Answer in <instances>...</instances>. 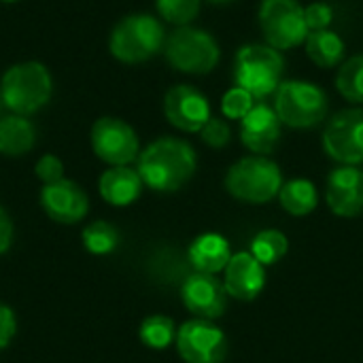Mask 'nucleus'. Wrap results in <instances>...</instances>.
<instances>
[{
	"instance_id": "1",
	"label": "nucleus",
	"mask_w": 363,
	"mask_h": 363,
	"mask_svg": "<svg viewBox=\"0 0 363 363\" xmlns=\"http://www.w3.org/2000/svg\"><path fill=\"white\" fill-rule=\"evenodd\" d=\"M198 157L189 143L181 138H157L138 155V174L147 187L160 194L181 189L196 172Z\"/></svg>"
},
{
	"instance_id": "2",
	"label": "nucleus",
	"mask_w": 363,
	"mask_h": 363,
	"mask_svg": "<svg viewBox=\"0 0 363 363\" xmlns=\"http://www.w3.org/2000/svg\"><path fill=\"white\" fill-rule=\"evenodd\" d=\"M285 60L279 49L262 43H251L238 49L234 60V81L255 100L272 96L283 83Z\"/></svg>"
},
{
	"instance_id": "3",
	"label": "nucleus",
	"mask_w": 363,
	"mask_h": 363,
	"mask_svg": "<svg viewBox=\"0 0 363 363\" xmlns=\"http://www.w3.org/2000/svg\"><path fill=\"white\" fill-rule=\"evenodd\" d=\"M51 74L40 62H21L11 66L0 83V100L15 115H32L51 98Z\"/></svg>"
},
{
	"instance_id": "4",
	"label": "nucleus",
	"mask_w": 363,
	"mask_h": 363,
	"mask_svg": "<svg viewBox=\"0 0 363 363\" xmlns=\"http://www.w3.org/2000/svg\"><path fill=\"white\" fill-rule=\"evenodd\" d=\"M164 26L147 13L123 17L111 32L108 49L123 64H140L164 49Z\"/></svg>"
},
{
	"instance_id": "5",
	"label": "nucleus",
	"mask_w": 363,
	"mask_h": 363,
	"mask_svg": "<svg viewBox=\"0 0 363 363\" xmlns=\"http://www.w3.org/2000/svg\"><path fill=\"white\" fill-rule=\"evenodd\" d=\"M281 187L283 172L266 155L242 157L225 174V189L247 204H266L279 196Z\"/></svg>"
},
{
	"instance_id": "6",
	"label": "nucleus",
	"mask_w": 363,
	"mask_h": 363,
	"mask_svg": "<svg viewBox=\"0 0 363 363\" xmlns=\"http://www.w3.org/2000/svg\"><path fill=\"white\" fill-rule=\"evenodd\" d=\"M281 123L308 130L319 125L328 117V96L325 91L308 81H283L274 91V106Z\"/></svg>"
},
{
	"instance_id": "7",
	"label": "nucleus",
	"mask_w": 363,
	"mask_h": 363,
	"mask_svg": "<svg viewBox=\"0 0 363 363\" xmlns=\"http://www.w3.org/2000/svg\"><path fill=\"white\" fill-rule=\"evenodd\" d=\"M166 60L172 68L187 74H206L211 72L221 57L219 43L213 34L200 28L181 26L164 43Z\"/></svg>"
},
{
	"instance_id": "8",
	"label": "nucleus",
	"mask_w": 363,
	"mask_h": 363,
	"mask_svg": "<svg viewBox=\"0 0 363 363\" xmlns=\"http://www.w3.org/2000/svg\"><path fill=\"white\" fill-rule=\"evenodd\" d=\"M259 28L268 45L279 51L294 49L308 36L304 6L298 0H264L259 6Z\"/></svg>"
},
{
	"instance_id": "9",
	"label": "nucleus",
	"mask_w": 363,
	"mask_h": 363,
	"mask_svg": "<svg viewBox=\"0 0 363 363\" xmlns=\"http://www.w3.org/2000/svg\"><path fill=\"white\" fill-rule=\"evenodd\" d=\"M323 149L342 166L362 164L363 108H345L328 121L323 130Z\"/></svg>"
},
{
	"instance_id": "10",
	"label": "nucleus",
	"mask_w": 363,
	"mask_h": 363,
	"mask_svg": "<svg viewBox=\"0 0 363 363\" xmlns=\"http://www.w3.org/2000/svg\"><path fill=\"white\" fill-rule=\"evenodd\" d=\"M174 342L185 363H221L228 355L225 334L206 319L185 321L177 330Z\"/></svg>"
},
{
	"instance_id": "11",
	"label": "nucleus",
	"mask_w": 363,
	"mask_h": 363,
	"mask_svg": "<svg viewBox=\"0 0 363 363\" xmlns=\"http://www.w3.org/2000/svg\"><path fill=\"white\" fill-rule=\"evenodd\" d=\"M91 149L102 162L111 166H128L140 155L134 128L117 117H102L94 123Z\"/></svg>"
},
{
	"instance_id": "12",
	"label": "nucleus",
	"mask_w": 363,
	"mask_h": 363,
	"mask_svg": "<svg viewBox=\"0 0 363 363\" xmlns=\"http://www.w3.org/2000/svg\"><path fill=\"white\" fill-rule=\"evenodd\" d=\"M166 119L181 132H200L211 115L206 96L191 85H174L164 98Z\"/></svg>"
},
{
	"instance_id": "13",
	"label": "nucleus",
	"mask_w": 363,
	"mask_h": 363,
	"mask_svg": "<svg viewBox=\"0 0 363 363\" xmlns=\"http://www.w3.org/2000/svg\"><path fill=\"white\" fill-rule=\"evenodd\" d=\"M181 298L185 308L196 319H219L225 313L228 306V291L221 281L215 279V274H202L194 272L183 281Z\"/></svg>"
},
{
	"instance_id": "14",
	"label": "nucleus",
	"mask_w": 363,
	"mask_h": 363,
	"mask_svg": "<svg viewBox=\"0 0 363 363\" xmlns=\"http://www.w3.org/2000/svg\"><path fill=\"white\" fill-rule=\"evenodd\" d=\"M40 206L49 219L72 225V223H79L87 215L89 200L74 181L62 179L51 185H43Z\"/></svg>"
},
{
	"instance_id": "15",
	"label": "nucleus",
	"mask_w": 363,
	"mask_h": 363,
	"mask_svg": "<svg viewBox=\"0 0 363 363\" xmlns=\"http://www.w3.org/2000/svg\"><path fill=\"white\" fill-rule=\"evenodd\" d=\"M328 206L338 217H359L363 213V170L340 166L330 172L325 189Z\"/></svg>"
},
{
	"instance_id": "16",
	"label": "nucleus",
	"mask_w": 363,
	"mask_h": 363,
	"mask_svg": "<svg viewBox=\"0 0 363 363\" xmlns=\"http://www.w3.org/2000/svg\"><path fill=\"white\" fill-rule=\"evenodd\" d=\"M240 140L255 155H268L281 140V119L277 111L264 102H257L247 117L240 119Z\"/></svg>"
},
{
	"instance_id": "17",
	"label": "nucleus",
	"mask_w": 363,
	"mask_h": 363,
	"mask_svg": "<svg viewBox=\"0 0 363 363\" xmlns=\"http://www.w3.org/2000/svg\"><path fill=\"white\" fill-rule=\"evenodd\" d=\"M266 285V270L251 253H236L223 270V287L230 298L240 302L255 300Z\"/></svg>"
},
{
	"instance_id": "18",
	"label": "nucleus",
	"mask_w": 363,
	"mask_h": 363,
	"mask_svg": "<svg viewBox=\"0 0 363 363\" xmlns=\"http://www.w3.org/2000/svg\"><path fill=\"white\" fill-rule=\"evenodd\" d=\"M143 179L138 170L130 166H111L98 183L100 196L111 206H128L134 200H138L143 191Z\"/></svg>"
},
{
	"instance_id": "19",
	"label": "nucleus",
	"mask_w": 363,
	"mask_h": 363,
	"mask_svg": "<svg viewBox=\"0 0 363 363\" xmlns=\"http://www.w3.org/2000/svg\"><path fill=\"white\" fill-rule=\"evenodd\" d=\"M187 259L196 272L202 274L223 272L228 262L232 259L230 242L221 234H202L189 245Z\"/></svg>"
},
{
	"instance_id": "20",
	"label": "nucleus",
	"mask_w": 363,
	"mask_h": 363,
	"mask_svg": "<svg viewBox=\"0 0 363 363\" xmlns=\"http://www.w3.org/2000/svg\"><path fill=\"white\" fill-rule=\"evenodd\" d=\"M36 143V130L23 115H9L0 119V153L9 157L26 155Z\"/></svg>"
},
{
	"instance_id": "21",
	"label": "nucleus",
	"mask_w": 363,
	"mask_h": 363,
	"mask_svg": "<svg viewBox=\"0 0 363 363\" xmlns=\"http://www.w3.org/2000/svg\"><path fill=\"white\" fill-rule=\"evenodd\" d=\"M306 55L319 66V68H332L338 66L345 57V43L342 38L332 30H313L308 32L306 40Z\"/></svg>"
},
{
	"instance_id": "22",
	"label": "nucleus",
	"mask_w": 363,
	"mask_h": 363,
	"mask_svg": "<svg viewBox=\"0 0 363 363\" xmlns=\"http://www.w3.org/2000/svg\"><path fill=\"white\" fill-rule=\"evenodd\" d=\"M279 202L283 211H287L294 217H306L317 208L319 194L317 187L306 179H294L289 183H283L279 191Z\"/></svg>"
},
{
	"instance_id": "23",
	"label": "nucleus",
	"mask_w": 363,
	"mask_h": 363,
	"mask_svg": "<svg viewBox=\"0 0 363 363\" xmlns=\"http://www.w3.org/2000/svg\"><path fill=\"white\" fill-rule=\"evenodd\" d=\"M138 338L145 347H149L153 351H164L177 340L174 321L166 315H151L140 323Z\"/></svg>"
},
{
	"instance_id": "24",
	"label": "nucleus",
	"mask_w": 363,
	"mask_h": 363,
	"mask_svg": "<svg viewBox=\"0 0 363 363\" xmlns=\"http://www.w3.org/2000/svg\"><path fill=\"white\" fill-rule=\"evenodd\" d=\"M287 249H289V240L279 230H262L251 240V255L264 266H272V264L281 262L285 257Z\"/></svg>"
},
{
	"instance_id": "25",
	"label": "nucleus",
	"mask_w": 363,
	"mask_h": 363,
	"mask_svg": "<svg viewBox=\"0 0 363 363\" xmlns=\"http://www.w3.org/2000/svg\"><path fill=\"white\" fill-rule=\"evenodd\" d=\"M336 87L342 98L353 104H363V55H353L340 64Z\"/></svg>"
},
{
	"instance_id": "26",
	"label": "nucleus",
	"mask_w": 363,
	"mask_h": 363,
	"mask_svg": "<svg viewBox=\"0 0 363 363\" xmlns=\"http://www.w3.org/2000/svg\"><path fill=\"white\" fill-rule=\"evenodd\" d=\"M83 247L91 255H108L119 247V232L108 221H94L89 223L83 234Z\"/></svg>"
},
{
	"instance_id": "27",
	"label": "nucleus",
	"mask_w": 363,
	"mask_h": 363,
	"mask_svg": "<svg viewBox=\"0 0 363 363\" xmlns=\"http://www.w3.org/2000/svg\"><path fill=\"white\" fill-rule=\"evenodd\" d=\"M155 6L166 21L179 28L194 21L200 13V0H155Z\"/></svg>"
},
{
	"instance_id": "28",
	"label": "nucleus",
	"mask_w": 363,
	"mask_h": 363,
	"mask_svg": "<svg viewBox=\"0 0 363 363\" xmlns=\"http://www.w3.org/2000/svg\"><path fill=\"white\" fill-rule=\"evenodd\" d=\"M257 104V100L242 87H232L223 94L221 98V113L228 119H242L247 117V113Z\"/></svg>"
},
{
	"instance_id": "29",
	"label": "nucleus",
	"mask_w": 363,
	"mask_h": 363,
	"mask_svg": "<svg viewBox=\"0 0 363 363\" xmlns=\"http://www.w3.org/2000/svg\"><path fill=\"white\" fill-rule=\"evenodd\" d=\"M200 136H202L204 145H208L213 149H223L230 143V138H232V130H230V125L223 119L211 117L206 121V125L200 130Z\"/></svg>"
},
{
	"instance_id": "30",
	"label": "nucleus",
	"mask_w": 363,
	"mask_h": 363,
	"mask_svg": "<svg viewBox=\"0 0 363 363\" xmlns=\"http://www.w3.org/2000/svg\"><path fill=\"white\" fill-rule=\"evenodd\" d=\"M304 17H306L308 32L325 30L332 23V19H334V11L325 2H313L308 6H304Z\"/></svg>"
},
{
	"instance_id": "31",
	"label": "nucleus",
	"mask_w": 363,
	"mask_h": 363,
	"mask_svg": "<svg viewBox=\"0 0 363 363\" xmlns=\"http://www.w3.org/2000/svg\"><path fill=\"white\" fill-rule=\"evenodd\" d=\"M36 177L45 183V185H51V183H57L64 179V164L57 155H43L38 162H36Z\"/></svg>"
},
{
	"instance_id": "32",
	"label": "nucleus",
	"mask_w": 363,
	"mask_h": 363,
	"mask_svg": "<svg viewBox=\"0 0 363 363\" xmlns=\"http://www.w3.org/2000/svg\"><path fill=\"white\" fill-rule=\"evenodd\" d=\"M15 332H17L15 313L6 304H0V351L11 345V340L15 338Z\"/></svg>"
},
{
	"instance_id": "33",
	"label": "nucleus",
	"mask_w": 363,
	"mask_h": 363,
	"mask_svg": "<svg viewBox=\"0 0 363 363\" xmlns=\"http://www.w3.org/2000/svg\"><path fill=\"white\" fill-rule=\"evenodd\" d=\"M11 240H13V223L0 206V255L9 251Z\"/></svg>"
},
{
	"instance_id": "34",
	"label": "nucleus",
	"mask_w": 363,
	"mask_h": 363,
	"mask_svg": "<svg viewBox=\"0 0 363 363\" xmlns=\"http://www.w3.org/2000/svg\"><path fill=\"white\" fill-rule=\"evenodd\" d=\"M208 2H213V4H225V2H232V0H208Z\"/></svg>"
},
{
	"instance_id": "35",
	"label": "nucleus",
	"mask_w": 363,
	"mask_h": 363,
	"mask_svg": "<svg viewBox=\"0 0 363 363\" xmlns=\"http://www.w3.org/2000/svg\"><path fill=\"white\" fill-rule=\"evenodd\" d=\"M4 2H15V0H4Z\"/></svg>"
}]
</instances>
